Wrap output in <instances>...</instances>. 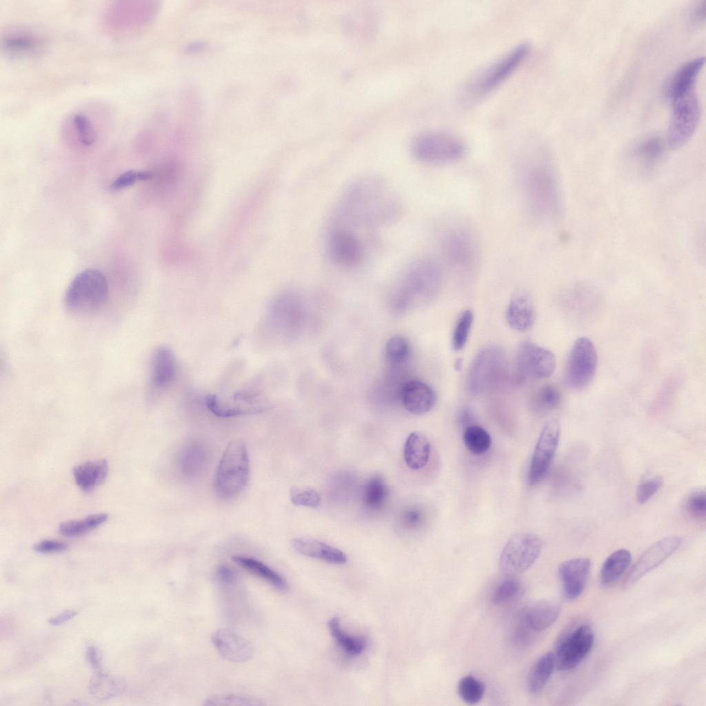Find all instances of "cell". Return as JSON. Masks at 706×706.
I'll use <instances>...</instances> for the list:
<instances>
[{
    "label": "cell",
    "mask_w": 706,
    "mask_h": 706,
    "mask_svg": "<svg viewBox=\"0 0 706 706\" xmlns=\"http://www.w3.org/2000/svg\"><path fill=\"white\" fill-rule=\"evenodd\" d=\"M522 195L530 213L540 221L557 219L562 210L560 185L549 159L541 151H534L520 168Z\"/></svg>",
    "instance_id": "7a4b0ae2"
},
{
    "label": "cell",
    "mask_w": 706,
    "mask_h": 706,
    "mask_svg": "<svg viewBox=\"0 0 706 706\" xmlns=\"http://www.w3.org/2000/svg\"><path fill=\"white\" fill-rule=\"evenodd\" d=\"M142 5L137 2L117 1L111 4L105 14L104 22L108 30L118 35H127L139 28L145 23Z\"/></svg>",
    "instance_id": "e0dca14e"
},
{
    "label": "cell",
    "mask_w": 706,
    "mask_h": 706,
    "mask_svg": "<svg viewBox=\"0 0 706 706\" xmlns=\"http://www.w3.org/2000/svg\"><path fill=\"white\" fill-rule=\"evenodd\" d=\"M705 16L706 1H699L697 4H696V6L694 7L692 11V21L694 25L701 26L703 23H705Z\"/></svg>",
    "instance_id": "11a10c76"
},
{
    "label": "cell",
    "mask_w": 706,
    "mask_h": 706,
    "mask_svg": "<svg viewBox=\"0 0 706 706\" xmlns=\"http://www.w3.org/2000/svg\"><path fill=\"white\" fill-rule=\"evenodd\" d=\"M683 539L678 536L661 538L652 545L632 567L623 581L625 589L630 587L646 574L658 567L670 556L681 545Z\"/></svg>",
    "instance_id": "5bb4252c"
},
{
    "label": "cell",
    "mask_w": 706,
    "mask_h": 706,
    "mask_svg": "<svg viewBox=\"0 0 706 706\" xmlns=\"http://www.w3.org/2000/svg\"><path fill=\"white\" fill-rule=\"evenodd\" d=\"M439 249L445 265L456 270L470 271L479 263L480 249L470 228L459 224L447 227L442 232Z\"/></svg>",
    "instance_id": "8992f818"
},
{
    "label": "cell",
    "mask_w": 706,
    "mask_h": 706,
    "mask_svg": "<svg viewBox=\"0 0 706 706\" xmlns=\"http://www.w3.org/2000/svg\"><path fill=\"white\" fill-rule=\"evenodd\" d=\"M430 445L426 436L420 432H413L407 437L404 448L406 465L412 470L423 467L427 463Z\"/></svg>",
    "instance_id": "f1b7e54d"
},
{
    "label": "cell",
    "mask_w": 706,
    "mask_h": 706,
    "mask_svg": "<svg viewBox=\"0 0 706 706\" xmlns=\"http://www.w3.org/2000/svg\"><path fill=\"white\" fill-rule=\"evenodd\" d=\"M664 152L663 141L658 137L652 136L636 143L632 150V155L641 172L649 174L660 162Z\"/></svg>",
    "instance_id": "d4e9b609"
},
{
    "label": "cell",
    "mask_w": 706,
    "mask_h": 706,
    "mask_svg": "<svg viewBox=\"0 0 706 706\" xmlns=\"http://www.w3.org/2000/svg\"><path fill=\"white\" fill-rule=\"evenodd\" d=\"M529 52L530 46L521 43L475 74L463 87V101L471 104L491 93L514 72Z\"/></svg>",
    "instance_id": "3957f363"
},
{
    "label": "cell",
    "mask_w": 706,
    "mask_h": 706,
    "mask_svg": "<svg viewBox=\"0 0 706 706\" xmlns=\"http://www.w3.org/2000/svg\"><path fill=\"white\" fill-rule=\"evenodd\" d=\"M552 652L541 656L531 667L527 676V689L531 694L538 695L543 690L554 667Z\"/></svg>",
    "instance_id": "4dcf8cb0"
},
{
    "label": "cell",
    "mask_w": 706,
    "mask_h": 706,
    "mask_svg": "<svg viewBox=\"0 0 706 706\" xmlns=\"http://www.w3.org/2000/svg\"><path fill=\"white\" fill-rule=\"evenodd\" d=\"M290 496L294 505L316 508L321 503L319 493L312 488L292 487Z\"/></svg>",
    "instance_id": "c3c4849f"
},
{
    "label": "cell",
    "mask_w": 706,
    "mask_h": 706,
    "mask_svg": "<svg viewBox=\"0 0 706 706\" xmlns=\"http://www.w3.org/2000/svg\"><path fill=\"white\" fill-rule=\"evenodd\" d=\"M705 63V58L700 57L683 64L669 82L665 94L671 101L695 89L698 75Z\"/></svg>",
    "instance_id": "44dd1931"
},
{
    "label": "cell",
    "mask_w": 706,
    "mask_h": 706,
    "mask_svg": "<svg viewBox=\"0 0 706 706\" xmlns=\"http://www.w3.org/2000/svg\"><path fill=\"white\" fill-rule=\"evenodd\" d=\"M631 560V554L625 549H620L611 554L602 565L601 583L606 586L616 582L627 569Z\"/></svg>",
    "instance_id": "1f68e13d"
},
{
    "label": "cell",
    "mask_w": 706,
    "mask_h": 706,
    "mask_svg": "<svg viewBox=\"0 0 706 706\" xmlns=\"http://www.w3.org/2000/svg\"><path fill=\"white\" fill-rule=\"evenodd\" d=\"M108 473V463L105 459L87 461L73 469V476L77 485L87 492L102 483Z\"/></svg>",
    "instance_id": "83f0119b"
},
{
    "label": "cell",
    "mask_w": 706,
    "mask_h": 706,
    "mask_svg": "<svg viewBox=\"0 0 706 706\" xmlns=\"http://www.w3.org/2000/svg\"><path fill=\"white\" fill-rule=\"evenodd\" d=\"M176 361L172 350L165 346L159 347L152 360L151 386L157 390L167 387L176 374Z\"/></svg>",
    "instance_id": "603a6c76"
},
{
    "label": "cell",
    "mask_w": 706,
    "mask_h": 706,
    "mask_svg": "<svg viewBox=\"0 0 706 706\" xmlns=\"http://www.w3.org/2000/svg\"><path fill=\"white\" fill-rule=\"evenodd\" d=\"M561 605L556 601L543 599L526 607L521 616L529 627L535 632L550 627L561 613Z\"/></svg>",
    "instance_id": "7402d4cb"
},
{
    "label": "cell",
    "mask_w": 706,
    "mask_h": 706,
    "mask_svg": "<svg viewBox=\"0 0 706 706\" xmlns=\"http://www.w3.org/2000/svg\"><path fill=\"white\" fill-rule=\"evenodd\" d=\"M425 518V514L423 510L414 506L403 511L401 521L406 529L415 530L423 525Z\"/></svg>",
    "instance_id": "816d5d0a"
},
{
    "label": "cell",
    "mask_w": 706,
    "mask_h": 706,
    "mask_svg": "<svg viewBox=\"0 0 706 706\" xmlns=\"http://www.w3.org/2000/svg\"><path fill=\"white\" fill-rule=\"evenodd\" d=\"M388 496V487L383 478L379 474L372 476L363 488V505L371 511L381 510L385 505Z\"/></svg>",
    "instance_id": "d6a6232c"
},
{
    "label": "cell",
    "mask_w": 706,
    "mask_h": 706,
    "mask_svg": "<svg viewBox=\"0 0 706 706\" xmlns=\"http://www.w3.org/2000/svg\"><path fill=\"white\" fill-rule=\"evenodd\" d=\"M205 458V452L202 445L197 443L190 445L185 448L180 457L182 472L189 476L196 474L201 470Z\"/></svg>",
    "instance_id": "f35d334b"
},
{
    "label": "cell",
    "mask_w": 706,
    "mask_h": 706,
    "mask_svg": "<svg viewBox=\"0 0 706 706\" xmlns=\"http://www.w3.org/2000/svg\"><path fill=\"white\" fill-rule=\"evenodd\" d=\"M401 403L406 410L414 414L430 412L435 405L436 396L426 383L411 380L406 382L401 391Z\"/></svg>",
    "instance_id": "ffe728a7"
},
{
    "label": "cell",
    "mask_w": 706,
    "mask_h": 706,
    "mask_svg": "<svg viewBox=\"0 0 706 706\" xmlns=\"http://www.w3.org/2000/svg\"><path fill=\"white\" fill-rule=\"evenodd\" d=\"M409 352L408 343L403 337L393 336L387 342L386 357L392 364L399 365L405 363L408 359Z\"/></svg>",
    "instance_id": "f6af8a7d"
},
{
    "label": "cell",
    "mask_w": 706,
    "mask_h": 706,
    "mask_svg": "<svg viewBox=\"0 0 706 706\" xmlns=\"http://www.w3.org/2000/svg\"><path fill=\"white\" fill-rule=\"evenodd\" d=\"M63 130L72 134L84 147L92 146L98 139L97 128L92 120L82 112H75L70 116L66 120Z\"/></svg>",
    "instance_id": "f546056e"
},
{
    "label": "cell",
    "mask_w": 706,
    "mask_h": 706,
    "mask_svg": "<svg viewBox=\"0 0 706 706\" xmlns=\"http://www.w3.org/2000/svg\"><path fill=\"white\" fill-rule=\"evenodd\" d=\"M562 396L558 387L547 384L541 387L535 394V403L544 410H552L561 403Z\"/></svg>",
    "instance_id": "bcb514c9"
},
{
    "label": "cell",
    "mask_w": 706,
    "mask_h": 706,
    "mask_svg": "<svg viewBox=\"0 0 706 706\" xmlns=\"http://www.w3.org/2000/svg\"><path fill=\"white\" fill-rule=\"evenodd\" d=\"M328 627L334 640L348 654L358 656L365 650L366 639L363 636H350L345 633L341 627L338 617L330 619Z\"/></svg>",
    "instance_id": "e575fe53"
},
{
    "label": "cell",
    "mask_w": 706,
    "mask_h": 706,
    "mask_svg": "<svg viewBox=\"0 0 706 706\" xmlns=\"http://www.w3.org/2000/svg\"><path fill=\"white\" fill-rule=\"evenodd\" d=\"M108 296L105 276L96 269H86L71 281L65 292L67 309L77 314L93 313L103 307Z\"/></svg>",
    "instance_id": "277c9868"
},
{
    "label": "cell",
    "mask_w": 706,
    "mask_h": 706,
    "mask_svg": "<svg viewBox=\"0 0 706 706\" xmlns=\"http://www.w3.org/2000/svg\"><path fill=\"white\" fill-rule=\"evenodd\" d=\"M339 207L344 221L366 228L390 224L401 210L396 192L384 179L376 176L354 180L343 193Z\"/></svg>",
    "instance_id": "6da1fadb"
},
{
    "label": "cell",
    "mask_w": 706,
    "mask_h": 706,
    "mask_svg": "<svg viewBox=\"0 0 706 706\" xmlns=\"http://www.w3.org/2000/svg\"><path fill=\"white\" fill-rule=\"evenodd\" d=\"M507 577L501 582L493 591L491 600L495 605L509 603L520 594L521 589L520 582L514 576Z\"/></svg>",
    "instance_id": "7bdbcfd3"
},
{
    "label": "cell",
    "mask_w": 706,
    "mask_h": 706,
    "mask_svg": "<svg viewBox=\"0 0 706 706\" xmlns=\"http://www.w3.org/2000/svg\"><path fill=\"white\" fill-rule=\"evenodd\" d=\"M463 441L467 450L474 454H481L490 448L492 438L490 434L478 425L467 426L463 432Z\"/></svg>",
    "instance_id": "74e56055"
},
{
    "label": "cell",
    "mask_w": 706,
    "mask_h": 706,
    "mask_svg": "<svg viewBox=\"0 0 706 706\" xmlns=\"http://www.w3.org/2000/svg\"><path fill=\"white\" fill-rule=\"evenodd\" d=\"M87 660L94 670L99 672L101 668V659L97 649L93 646H89L86 651Z\"/></svg>",
    "instance_id": "9f6ffc18"
},
{
    "label": "cell",
    "mask_w": 706,
    "mask_h": 706,
    "mask_svg": "<svg viewBox=\"0 0 706 706\" xmlns=\"http://www.w3.org/2000/svg\"><path fill=\"white\" fill-rule=\"evenodd\" d=\"M249 476V459L243 441H230L218 465L214 486L218 495L225 499L237 496L244 490Z\"/></svg>",
    "instance_id": "5b68a950"
},
{
    "label": "cell",
    "mask_w": 706,
    "mask_h": 706,
    "mask_svg": "<svg viewBox=\"0 0 706 706\" xmlns=\"http://www.w3.org/2000/svg\"><path fill=\"white\" fill-rule=\"evenodd\" d=\"M108 518L107 514L99 513L90 515L82 519L68 521L60 524L59 532L65 536H79L98 527Z\"/></svg>",
    "instance_id": "8d00e7d4"
},
{
    "label": "cell",
    "mask_w": 706,
    "mask_h": 706,
    "mask_svg": "<svg viewBox=\"0 0 706 706\" xmlns=\"http://www.w3.org/2000/svg\"><path fill=\"white\" fill-rule=\"evenodd\" d=\"M506 318L508 324L516 330L529 329L535 319L534 305L530 295L525 292L516 293L509 303Z\"/></svg>",
    "instance_id": "484cf974"
},
{
    "label": "cell",
    "mask_w": 706,
    "mask_h": 706,
    "mask_svg": "<svg viewBox=\"0 0 706 706\" xmlns=\"http://www.w3.org/2000/svg\"><path fill=\"white\" fill-rule=\"evenodd\" d=\"M42 41L36 34L23 30L12 31L1 40L6 54L20 57L36 53L42 46Z\"/></svg>",
    "instance_id": "4316f807"
},
{
    "label": "cell",
    "mask_w": 706,
    "mask_h": 706,
    "mask_svg": "<svg viewBox=\"0 0 706 706\" xmlns=\"http://www.w3.org/2000/svg\"><path fill=\"white\" fill-rule=\"evenodd\" d=\"M292 545L296 552L303 556L332 564H343L347 559L341 550L314 538H296L292 541Z\"/></svg>",
    "instance_id": "cb8c5ba5"
},
{
    "label": "cell",
    "mask_w": 706,
    "mask_h": 706,
    "mask_svg": "<svg viewBox=\"0 0 706 706\" xmlns=\"http://www.w3.org/2000/svg\"><path fill=\"white\" fill-rule=\"evenodd\" d=\"M232 559L237 564L262 578L279 591L284 592L288 589V585L285 580L262 562L252 558L241 556H233Z\"/></svg>",
    "instance_id": "836d02e7"
},
{
    "label": "cell",
    "mask_w": 706,
    "mask_h": 706,
    "mask_svg": "<svg viewBox=\"0 0 706 706\" xmlns=\"http://www.w3.org/2000/svg\"><path fill=\"white\" fill-rule=\"evenodd\" d=\"M76 614L77 612L74 610H67L54 617H52L49 620L48 623L52 625H59L68 621Z\"/></svg>",
    "instance_id": "6f0895ef"
},
{
    "label": "cell",
    "mask_w": 706,
    "mask_h": 706,
    "mask_svg": "<svg viewBox=\"0 0 706 706\" xmlns=\"http://www.w3.org/2000/svg\"><path fill=\"white\" fill-rule=\"evenodd\" d=\"M411 150L414 157L421 162L443 164L460 159L465 154V146L462 140L452 134L432 130L416 137Z\"/></svg>",
    "instance_id": "52a82bcc"
},
{
    "label": "cell",
    "mask_w": 706,
    "mask_h": 706,
    "mask_svg": "<svg viewBox=\"0 0 706 706\" xmlns=\"http://www.w3.org/2000/svg\"><path fill=\"white\" fill-rule=\"evenodd\" d=\"M590 561L586 558H575L562 563L558 576L565 597L573 600L583 592L590 570Z\"/></svg>",
    "instance_id": "ac0fdd59"
},
{
    "label": "cell",
    "mask_w": 706,
    "mask_h": 706,
    "mask_svg": "<svg viewBox=\"0 0 706 706\" xmlns=\"http://www.w3.org/2000/svg\"><path fill=\"white\" fill-rule=\"evenodd\" d=\"M594 641V632L589 624L580 623L571 627L556 643L553 653L554 666L561 671L575 668L589 654Z\"/></svg>",
    "instance_id": "30bf717a"
},
{
    "label": "cell",
    "mask_w": 706,
    "mask_h": 706,
    "mask_svg": "<svg viewBox=\"0 0 706 706\" xmlns=\"http://www.w3.org/2000/svg\"><path fill=\"white\" fill-rule=\"evenodd\" d=\"M212 641L220 655L232 662L248 661L254 653L251 643L230 629L216 630L212 636Z\"/></svg>",
    "instance_id": "d6986e66"
},
{
    "label": "cell",
    "mask_w": 706,
    "mask_h": 706,
    "mask_svg": "<svg viewBox=\"0 0 706 706\" xmlns=\"http://www.w3.org/2000/svg\"><path fill=\"white\" fill-rule=\"evenodd\" d=\"M663 478L660 476H654L647 478L638 485L636 490V500L638 503L647 502L660 488Z\"/></svg>",
    "instance_id": "f907efd6"
},
{
    "label": "cell",
    "mask_w": 706,
    "mask_h": 706,
    "mask_svg": "<svg viewBox=\"0 0 706 706\" xmlns=\"http://www.w3.org/2000/svg\"><path fill=\"white\" fill-rule=\"evenodd\" d=\"M327 240L329 255L338 265L353 267L362 261V242L350 228L337 225L332 230Z\"/></svg>",
    "instance_id": "9a60e30c"
},
{
    "label": "cell",
    "mask_w": 706,
    "mask_h": 706,
    "mask_svg": "<svg viewBox=\"0 0 706 706\" xmlns=\"http://www.w3.org/2000/svg\"><path fill=\"white\" fill-rule=\"evenodd\" d=\"M208 409L219 417H232L239 415L254 414L264 412L269 407L267 405L258 406H245L224 403L217 399L214 395H208L205 399Z\"/></svg>",
    "instance_id": "d590c367"
},
{
    "label": "cell",
    "mask_w": 706,
    "mask_h": 706,
    "mask_svg": "<svg viewBox=\"0 0 706 706\" xmlns=\"http://www.w3.org/2000/svg\"><path fill=\"white\" fill-rule=\"evenodd\" d=\"M98 673L90 685V690L94 696L100 699L105 700L111 698L121 691L122 688L121 683L100 671Z\"/></svg>",
    "instance_id": "b9f144b4"
},
{
    "label": "cell",
    "mask_w": 706,
    "mask_h": 706,
    "mask_svg": "<svg viewBox=\"0 0 706 706\" xmlns=\"http://www.w3.org/2000/svg\"><path fill=\"white\" fill-rule=\"evenodd\" d=\"M152 173L149 171L128 170L116 178L111 184V189L114 190H122L133 185L139 181L150 179Z\"/></svg>",
    "instance_id": "681fc988"
},
{
    "label": "cell",
    "mask_w": 706,
    "mask_h": 706,
    "mask_svg": "<svg viewBox=\"0 0 706 706\" xmlns=\"http://www.w3.org/2000/svg\"><path fill=\"white\" fill-rule=\"evenodd\" d=\"M485 687L483 684L472 675L463 677L458 685V693L460 698L467 704L475 705L483 697Z\"/></svg>",
    "instance_id": "ab89813d"
},
{
    "label": "cell",
    "mask_w": 706,
    "mask_h": 706,
    "mask_svg": "<svg viewBox=\"0 0 706 706\" xmlns=\"http://www.w3.org/2000/svg\"><path fill=\"white\" fill-rule=\"evenodd\" d=\"M68 545L65 543L54 541L43 540L37 543L34 546V549L39 553H55L65 550Z\"/></svg>",
    "instance_id": "f5cc1de1"
},
{
    "label": "cell",
    "mask_w": 706,
    "mask_h": 706,
    "mask_svg": "<svg viewBox=\"0 0 706 706\" xmlns=\"http://www.w3.org/2000/svg\"><path fill=\"white\" fill-rule=\"evenodd\" d=\"M264 703L259 699L236 694H224L211 697L205 700L207 706H261Z\"/></svg>",
    "instance_id": "7dc6e473"
},
{
    "label": "cell",
    "mask_w": 706,
    "mask_h": 706,
    "mask_svg": "<svg viewBox=\"0 0 706 706\" xmlns=\"http://www.w3.org/2000/svg\"><path fill=\"white\" fill-rule=\"evenodd\" d=\"M542 548L541 538L531 532L514 534L503 547L499 557V568L506 576H514L530 567Z\"/></svg>",
    "instance_id": "9c48e42d"
},
{
    "label": "cell",
    "mask_w": 706,
    "mask_h": 706,
    "mask_svg": "<svg viewBox=\"0 0 706 706\" xmlns=\"http://www.w3.org/2000/svg\"><path fill=\"white\" fill-rule=\"evenodd\" d=\"M473 312L464 311L458 319L452 336V345L455 350H461L465 345L473 322Z\"/></svg>",
    "instance_id": "ee69618b"
},
{
    "label": "cell",
    "mask_w": 706,
    "mask_h": 706,
    "mask_svg": "<svg viewBox=\"0 0 706 706\" xmlns=\"http://www.w3.org/2000/svg\"><path fill=\"white\" fill-rule=\"evenodd\" d=\"M503 354L496 347H490L478 353L469 373V387L473 392H480L489 387L501 373Z\"/></svg>",
    "instance_id": "2e32d148"
},
{
    "label": "cell",
    "mask_w": 706,
    "mask_h": 706,
    "mask_svg": "<svg viewBox=\"0 0 706 706\" xmlns=\"http://www.w3.org/2000/svg\"><path fill=\"white\" fill-rule=\"evenodd\" d=\"M598 363L596 350L592 341L581 337L574 343L567 363L565 379L574 390L587 387L594 379Z\"/></svg>",
    "instance_id": "8fae6325"
},
{
    "label": "cell",
    "mask_w": 706,
    "mask_h": 706,
    "mask_svg": "<svg viewBox=\"0 0 706 706\" xmlns=\"http://www.w3.org/2000/svg\"><path fill=\"white\" fill-rule=\"evenodd\" d=\"M671 103L667 141L670 148L676 150L685 145L694 135L700 121V106L695 89Z\"/></svg>",
    "instance_id": "ba28073f"
},
{
    "label": "cell",
    "mask_w": 706,
    "mask_h": 706,
    "mask_svg": "<svg viewBox=\"0 0 706 706\" xmlns=\"http://www.w3.org/2000/svg\"><path fill=\"white\" fill-rule=\"evenodd\" d=\"M560 432L557 420L550 419L545 424L532 458L529 471L530 485H537L546 476L558 444Z\"/></svg>",
    "instance_id": "4fadbf2b"
},
{
    "label": "cell",
    "mask_w": 706,
    "mask_h": 706,
    "mask_svg": "<svg viewBox=\"0 0 706 706\" xmlns=\"http://www.w3.org/2000/svg\"><path fill=\"white\" fill-rule=\"evenodd\" d=\"M218 581L225 585H234L238 582V575L235 571L226 565H221L216 572Z\"/></svg>",
    "instance_id": "db71d44e"
},
{
    "label": "cell",
    "mask_w": 706,
    "mask_h": 706,
    "mask_svg": "<svg viewBox=\"0 0 706 706\" xmlns=\"http://www.w3.org/2000/svg\"><path fill=\"white\" fill-rule=\"evenodd\" d=\"M555 367V356L551 351L529 341L520 344L516 355V375L518 381L527 378L547 379Z\"/></svg>",
    "instance_id": "7c38bea8"
},
{
    "label": "cell",
    "mask_w": 706,
    "mask_h": 706,
    "mask_svg": "<svg viewBox=\"0 0 706 706\" xmlns=\"http://www.w3.org/2000/svg\"><path fill=\"white\" fill-rule=\"evenodd\" d=\"M684 510L692 519L705 520L706 514V493L704 489L696 488L689 492L684 500Z\"/></svg>",
    "instance_id": "60d3db41"
}]
</instances>
